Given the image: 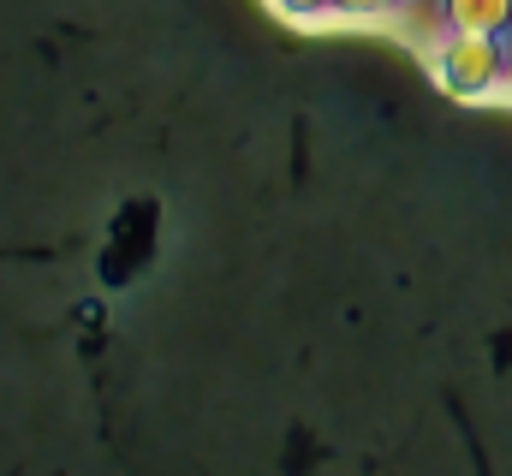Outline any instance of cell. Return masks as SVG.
<instances>
[{
  "mask_svg": "<svg viewBox=\"0 0 512 476\" xmlns=\"http://www.w3.org/2000/svg\"><path fill=\"white\" fill-rule=\"evenodd\" d=\"M447 18H453V30L501 36V30H512V0H447Z\"/></svg>",
  "mask_w": 512,
  "mask_h": 476,
  "instance_id": "1",
  "label": "cell"
},
{
  "mask_svg": "<svg viewBox=\"0 0 512 476\" xmlns=\"http://www.w3.org/2000/svg\"><path fill=\"white\" fill-rule=\"evenodd\" d=\"M340 12H352V18H382V12H399L405 0H334Z\"/></svg>",
  "mask_w": 512,
  "mask_h": 476,
  "instance_id": "2",
  "label": "cell"
},
{
  "mask_svg": "<svg viewBox=\"0 0 512 476\" xmlns=\"http://www.w3.org/2000/svg\"><path fill=\"white\" fill-rule=\"evenodd\" d=\"M280 12H292V18H316V12H328L334 0H274Z\"/></svg>",
  "mask_w": 512,
  "mask_h": 476,
  "instance_id": "3",
  "label": "cell"
}]
</instances>
